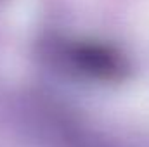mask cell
I'll list each match as a JSON object with an SVG mask.
<instances>
[{
	"label": "cell",
	"instance_id": "6da1fadb",
	"mask_svg": "<svg viewBox=\"0 0 149 147\" xmlns=\"http://www.w3.org/2000/svg\"><path fill=\"white\" fill-rule=\"evenodd\" d=\"M68 57L76 71L99 80H120L125 71V59L108 45L101 43H76L68 50Z\"/></svg>",
	"mask_w": 149,
	"mask_h": 147
}]
</instances>
